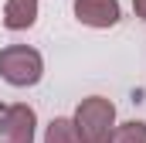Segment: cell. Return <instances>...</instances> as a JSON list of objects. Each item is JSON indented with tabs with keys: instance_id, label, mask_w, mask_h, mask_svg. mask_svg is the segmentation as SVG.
<instances>
[{
	"instance_id": "1",
	"label": "cell",
	"mask_w": 146,
	"mask_h": 143,
	"mask_svg": "<svg viewBox=\"0 0 146 143\" xmlns=\"http://www.w3.org/2000/svg\"><path fill=\"white\" fill-rule=\"evenodd\" d=\"M75 130L82 143H109L115 133V106L106 96H88L75 109Z\"/></svg>"
},
{
	"instance_id": "3",
	"label": "cell",
	"mask_w": 146,
	"mask_h": 143,
	"mask_svg": "<svg viewBox=\"0 0 146 143\" xmlns=\"http://www.w3.org/2000/svg\"><path fill=\"white\" fill-rule=\"evenodd\" d=\"M37 112L27 102H10L0 109V143H34Z\"/></svg>"
},
{
	"instance_id": "5",
	"label": "cell",
	"mask_w": 146,
	"mask_h": 143,
	"mask_svg": "<svg viewBox=\"0 0 146 143\" xmlns=\"http://www.w3.org/2000/svg\"><path fill=\"white\" fill-rule=\"evenodd\" d=\"M37 21V0H7L3 7V27L7 31H27Z\"/></svg>"
},
{
	"instance_id": "6",
	"label": "cell",
	"mask_w": 146,
	"mask_h": 143,
	"mask_svg": "<svg viewBox=\"0 0 146 143\" xmlns=\"http://www.w3.org/2000/svg\"><path fill=\"white\" fill-rule=\"evenodd\" d=\"M44 143H82L78 130H75V119H65V116L51 119L48 130H44Z\"/></svg>"
},
{
	"instance_id": "7",
	"label": "cell",
	"mask_w": 146,
	"mask_h": 143,
	"mask_svg": "<svg viewBox=\"0 0 146 143\" xmlns=\"http://www.w3.org/2000/svg\"><path fill=\"white\" fill-rule=\"evenodd\" d=\"M109 143H146V123H143V119L115 123V133H112Z\"/></svg>"
},
{
	"instance_id": "4",
	"label": "cell",
	"mask_w": 146,
	"mask_h": 143,
	"mask_svg": "<svg viewBox=\"0 0 146 143\" xmlns=\"http://www.w3.org/2000/svg\"><path fill=\"white\" fill-rule=\"evenodd\" d=\"M75 17L85 27H115L119 24V0H75Z\"/></svg>"
},
{
	"instance_id": "8",
	"label": "cell",
	"mask_w": 146,
	"mask_h": 143,
	"mask_svg": "<svg viewBox=\"0 0 146 143\" xmlns=\"http://www.w3.org/2000/svg\"><path fill=\"white\" fill-rule=\"evenodd\" d=\"M133 10H136L139 21H146V0H133Z\"/></svg>"
},
{
	"instance_id": "2",
	"label": "cell",
	"mask_w": 146,
	"mask_h": 143,
	"mask_svg": "<svg viewBox=\"0 0 146 143\" xmlns=\"http://www.w3.org/2000/svg\"><path fill=\"white\" fill-rule=\"evenodd\" d=\"M44 75V58L37 48L27 44H7L0 48V78L14 89H31Z\"/></svg>"
}]
</instances>
